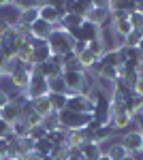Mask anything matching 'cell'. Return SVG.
<instances>
[{"instance_id":"6da1fadb","label":"cell","mask_w":143,"mask_h":160,"mask_svg":"<svg viewBox=\"0 0 143 160\" xmlns=\"http://www.w3.org/2000/svg\"><path fill=\"white\" fill-rule=\"evenodd\" d=\"M60 120V128L62 130H81V128H88L92 124V113H75V111H60L58 113Z\"/></svg>"},{"instance_id":"7a4b0ae2","label":"cell","mask_w":143,"mask_h":160,"mask_svg":"<svg viewBox=\"0 0 143 160\" xmlns=\"http://www.w3.org/2000/svg\"><path fill=\"white\" fill-rule=\"evenodd\" d=\"M47 45H49V49H51V53H56V56H64V53H71V51H73L75 41L71 38L69 32L54 28L51 37L47 38Z\"/></svg>"},{"instance_id":"3957f363","label":"cell","mask_w":143,"mask_h":160,"mask_svg":"<svg viewBox=\"0 0 143 160\" xmlns=\"http://www.w3.org/2000/svg\"><path fill=\"white\" fill-rule=\"evenodd\" d=\"M24 94L28 96V100H36V98L47 96L49 94V81L43 77V75L32 73L30 75V83H28V88H26Z\"/></svg>"},{"instance_id":"277c9868","label":"cell","mask_w":143,"mask_h":160,"mask_svg":"<svg viewBox=\"0 0 143 160\" xmlns=\"http://www.w3.org/2000/svg\"><path fill=\"white\" fill-rule=\"evenodd\" d=\"M69 34H71L73 41H79V43H85V45H88V43H92V41H96V38L100 37V28L94 26V24H90V22L85 19L79 28L71 30Z\"/></svg>"},{"instance_id":"5b68a950","label":"cell","mask_w":143,"mask_h":160,"mask_svg":"<svg viewBox=\"0 0 143 160\" xmlns=\"http://www.w3.org/2000/svg\"><path fill=\"white\" fill-rule=\"evenodd\" d=\"M66 109L75 111V113H92V111H94V100L90 98L85 92H81V94H73V96H69Z\"/></svg>"},{"instance_id":"8992f818","label":"cell","mask_w":143,"mask_h":160,"mask_svg":"<svg viewBox=\"0 0 143 160\" xmlns=\"http://www.w3.org/2000/svg\"><path fill=\"white\" fill-rule=\"evenodd\" d=\"M62 79L71 94H81V90L85 88V71H64Z\"/></svg>"},{"instance_id":"52a82bcc","label":"cell","mask_w":143,"mask_h":160,"mask_svg":"<svg viewBox=\"0 0 143 160\" xmlns=\"http://www.w3.org/2000/svg\"><path fill=\"white\" fill-rule=\"evenodd\" d=\"M141 141H143V132L139 130V128H135V130H130V132H126V135L120 139L122 148L126 149L128 154H132V152H139V149H141Z\"/></svg>"},{"instance_id":"ba28073f","label":"cell","mask_w":143,"mask_h":160,"mask_svg":"<svg viewBox=\"0 0 143 160\" xmlns=\"http://www.w3.org/2000/svg\"><path fill=\"white\" fill-rule=\"evenodd\" d=\"M51 32H54V24H49V22L41 19V17L30 26V34H32V38H36V41H47V38L51 37Z\"/></svg>"},{"instance_id":"9c48e42d","label":"cell","mask_w":143,"mask_h":160,"mask_svg":"<svg viewBox=\"0 0 143 160\" xmlns=\"http://www.w3.org/2000/svg\"><path fill=\"white\" fill-rule=\"evenodd\" d=\"M85 19H88L90 24L103 28V26L109 22V4L107 7H92V9L88 11V15H85Z\"/></svg>"},{"instance_id":"30bf717a","label":"cell","mask_w":143,"mask_h":160,"mask_svg":"<svg viewBox=\"0 0 143 160\" xmlns=\"http://www.w3.org/2000/svg\"><path fill=\"white\" fill-rule=\"evenodd\" d=\"M0 120L7 122L9 126H13L15 122H19V120H22V109H19V105L13 102V100L9 105H4V107L0 109Z\"/></svg>"},{"instance_id":"8fae6325","label":"cell","mask_w":143,"mask_h":160,"mask_svg":"<svg viewBox=\"0 0 143 160\" xmlns=\"http://www.w3.org/2000/svg\"><path fill=\"white\" fill-rule=\"evenodd\" d=\"M32 51H34V66L36 64H45V62H49V58H51V49H49L47 41H32Z\"/></svg>"},{"instance_id":"7c38bea8","label":"cell","mask_w":143,"mask_h":160,"mask_svg":"<svg viewBox=\"0 0 143 160\" xmlns=\"http://www.w3.org/2000/svg\"><path fill=\"white\" fill-rule=\"evenodd\" d=\"M30 75L26 68H19V71H15V73L9 77V81H11V86L17 90V92H26V88H28V83H30Z\"/></svg>"},{"instance_id":"4fadbf2b","label":"cell","mask_w":143,"mask_h":160,"mask_svg":"<svg viewBox=\"0 0 143 160\" xmlns=\"http://www.w3.org/2000/svg\"><path fill=\"white\" fill-rule=\"evenodd\" d=\"M38 13H41V19H45V22H49V24H54V26H58L60 19H62V15L58 13V9L51 2H43Z\"/></svg>"},{"instance_id":"5bb4252c","label":"cell","mask_w":143,"mask_h":160,"mask_svg":"<svg viewBox=\"0 0 143 160\" xmlns=\"http://www.w3.org/2000/svg\"><path fill=\"white\" fill-rule=\"evenodd\" d=\"M103 154H105V152H103V148H100L98 143L88 141V143L81 145V158H84V160H98Z\"/></svg>"},{"instance_id":"9a60e30c","label":"cell","mask_w":143,"mask_h":160,"mask_svg":"<svg viewBox=\"0 0 143 160\" xmlns=\"http://www.w3.org/2000/svg\"><path fill=\"white\" fill-rule=\"evenodd\" d=\"M130 122H132V115H128L126 111H122V113H111V122H109V126H111L113 130H120V128L130 126Z\"/></svg>"},{"instance_id":"2e32d148","label":"cell","mask_w":143,"mask_h":160,"mask_svg":"<svg viewBox=\"0 0 143 160\" xmlns=\"http://www.w3.org/2000/svg\"><path fill=\"white\" fill-rule=\"evenodd\" d=\"M38 9L41 7H28V9H24V11H19V22L24 26H32L41 17V13H38Z\"/></svg>"},{"instance_id":"e0dca14e","label":"cell","mask_w":143,"mask_h":160,"mask_svg":"<svg viewBox=\"0 0 143 160\" xmlns=\"http://www.w3.org/2000/svg\"><path fill=\"white\" fill-rule=\"evenodd\" d=\"M77 60H79V64H81V66H84V71H92V66L98 62V58H96L94 53L85 47L81 53H77Z\"/></svg>"},{"instance_id":"ac0fdd59","label":"cell","mask_w":143,"mask_h":160,"mask_svg":"<svg viewBox=\"0 0 143 160\" xmlns=\"http://www.w3.org/2000/svg\"><path fill=\"white\" fill-rule=\"evenodd\" d=\"M47 98H49V102H51V109L56 111V113L66 109V102H69V96H66V94H51V92H49Z\"/></svg>"},{"instance_id":"d6986e66","label":"cell","mask_w":143,"mask_h":160,"mask_svg":"<svg viewBox=\"0 0 143 160\" xmlns=\"http://www.w3.org/2000/svg\"><path fill=\"white\" fill-rule=\"evenodd\" d=\"M47 81H49V92H51V94H66V96H73L71 90L66 88V83H64V79H62V77L47 79Z\"/></svg>"},{"instance_id":"ffe728a7","label":"cell","mask_w":143,"mask_h":160,"mask_svg":"<svg viewBox=\"0 0 143 160\" xmlns=\"http://www.w3.org/2000/svg\"><path fill=\"white\" fill-rule=\"evenodd\" d=\"M111 135H115V130L111 128V126H98L94 132H92V143H103V141H107Z\"/></svg>"},{"instance_id":"44dd1931","label":"cell","mask_w":143,"mask_h":160,"mask_svg":"<svg viewBox=\"0 0 143 160\" xmlns=\"http://www.w3.org/2000/svg\"><path fill=\"white\" fill-rule=\"evenodd\" d=\"M32 105H34V111L41 115V118H45V115H49L51 113V102H49V98L47 96H43V98H36V100H32Z\"/></svg>"},{"instance_id":"7402d4cb","label":"cell","mask_w":143,"mask_h":160,"mask_svg":"<svg viewBox=\"0 0 143 160\" xmlns=\"http://www.w3.org/2000/svg\"><path fill=\"white\" fill-rule=\"evenodd\" d=\"M47 132H54V130H60V120H58V113L56 111H51L49 115L43 118V124H41Z\"/></svg>"},{"instance_id":"603a6c76","label":"cell","mask_w":143,"mask_h":160,"mask_svg":"<svg viewBox=\"0 0 143 160\" xmlns=\"http://www.w3.org/2000/svg\"><path fill=\"white\" fill-rule=\"evenodd\" d=\"M111 32L118 34V37H122V38H126L132 32V26H130L128 19H126V22H120V24H111Z\"/></svg>"},{"instance_id":"cb8c5ba5","label":"cell","mask_w":143,"mask_h":160,"mask_svg":"<svg viewBox=\"0 0 143 160\" xmlns=\"http://www.w3.org/2000/svg\"><path fill=\"white\" fill-rule=\"evenodd\" d=\"M105 154H107L111 160H124L126 156H128V152L122 148V143H113V145H111V148H109Z\"/></svg>"},{"instance_id":"d4e9b609","label":"cell","mask_w":143,"mask_h":160,"mask_svg":"<svg viewBox=\"0 0 143 160\" xmlns=\"http://www.w3.org/2000/svg\"><path fill=\"white\" fill-rule=\"evenodd\" d=\"M88 49L94 53L96 58H103L105 56V51H107V45H105V41H103V37H98L96 41H92V43H88Z\"/></svg>"},{"instance_id":"484cf974","label":"cell","mask_w":143,"mask_h":160,"mask_svg":"<svg viewBox=\"0 0 143 160\" xmlns=\"http://www.w3.org/2000/svg\"><path fill=\"white\" fill-rule=\"evenodd\" d=\"M51 149H54V145H51V141H49L47 137L34 143V152H36V154H41V156H45V158H49Z\"/></svg>"},{"instance_id":"4316f807","label":"cell","mask_w":143,"mask_h":160,"mask_svg":"<svg viewBox=\"0 0 143 160\" xmlns=\"http://www.w3.org/2000/svg\"><path fill=\"white\" fill-rule=\"evenodd\" d=\"M28 130H30V128H28V124H26L24 120H19V122H15V124L11 126V132L17 137V139H24V137H28Z\"/></svg>"},{"instance_id":"83f0119b","label":"cell","mask_w":143,"mask_h":160,"mask_svg":"<svg viewBox=\"0 0 143 160\" xmlns=\"http://www.w3.org/2000/svg\"><path fill=\"white\" fill-rule=\"evenodd\" d=\"M141 32L139 30H132L128 37L124 38V47H139V43H141Z\"/></svg>"},{"instance_id":"f1b7e54d","label":"cell","mask_w":143,"mask_h":160,"mask_svg":"<svg viewBox=\"0 0 143 160\" xmlns=\"http://www.w3.org/2000/svg\"><path fill=\"white\" fill-rule=\"evenodd\" d=\"M28 137L36 143V141H41V139H45V137H47V130H45L43 126H34V128H30V130H28Z\"/></svg>"},{"instance_id":"f546056e","label":"cell","mask_w":143,"mask_h":160,"mask_svg":"<svg viewBox=\"0 0 143 160\" xmlns=\"http://www.w3.org/2000/svg\"><path fill=\"white\" fill-rule=\"evenodd\" d=\"M128 22H130V26H132V30H139V32H141L143 30V15L141 13H130V15H128Z\"/></svg>"},{"instance_id":"4dcf8cb0","label":"cell","mask_w":143,"mask_h":160,"mask_svg":"<svg viewBox=\"0 0 143 160\" xmlns=\"http://www.w3.org/2000/svg\"><path fill=\"white\" fill-rule=\"evenodd\" d=\"M98 77H103V79H107V81H115L118 79V68H113V66H107V68H103V73L98 75Z\"/></svg>"},{"instance_id":"1f68e13d","label":"cell","mask_w":143,"mask_h":160,"mask_svg":"<svg viewBox=\"0 0 143 160\" xmlns=\"http://www.w3.org/2000/svg\"><path fill=\"white\" fill-rule=\"evenodd\" d=\"M24 122L28 124V128H34V126H41V124H43V118H41V115L34 111V113H30V115L26 118Z\"/></svg>"},{"instance_id":"d6a6232c","label":"cell","mask_w":143,"mask_h":160,"mask_svg":"<svg viewBox=\"0 0 143 160\" xmlns=\"http://www.w3.org/2000/svg\"><path fill=\"white\" fill-rule=\"evenodd\" d=\"M132 92H135V96H137V98H143V77H141V75H139V77H137V81L132 83Z\"/></svg>"},{"instance_id":"836d02e7","label":"cell","mask_w":143,"mask_h":160,"mask_svg":"<svg viewBox=\"0 0 143 160\" xmlns=\"http://www.w3.org/2000/svg\"><path fill=\"white\" fill-rule=\"evenodd\" d=\"M9 132H11V126H9L7 122H2V120H0V139H4Z\"/></svg>"},{"instance_id":"e575fe53","label":"cell","mask_w":143,"mask_h":160,"mask_svg":"<svg viewBox=\"0 0 143 160\" xmlns=\"http://www.w3.org/2000/svg\"><path fill=\"white\" fill-rule=\"evenodd\" d=\"M9 28H11V24L7 22V19H0V37L4 38V34L9 32Z\"/></svg>"},{"instance_id":"d590c367","label":"cell","mask_w":143,"mask_h":160,"mask_svg":"<svg viewBox=\"0 0 143 160\" xmlns=\"http://www.w3.org/2000/svg\"><path fill=\"white\" fill-rule=\"evenodd\" d=\"M11 102V98H9V94L4 92V90H0V109L4 107V105H9Z\"/></svg>"},{"instance_id":"8d00e7d4","label":"cell","mask_w":143,"mask_h":160,"mask_svg":"<svg viewBox=\"0 0 143 160\" xmlns=\"http://www.w3.org/2000/svg\"><path fill=\"white\" fill-rule=\"evenodd\" d=\"M130 156H132L135 160H143V152H141V149H139V152H132Z\"/></svg>"},{"instance_id":"74e56055","label":"cell","mask_w":143,"mask_h":160,"mask_svg":"<svg viewBox=\"0 0 143 160\" xmlns=\"http://www.w3.org/2000/svg\"><path fill=\"white\" fill-rule=\"evenodd\" d=\"M137 13H141V15H143V0H141V2H137Z\"/></svg>"},{"instance_id":"f35d334b","label":"cell","mask_w":143,"mask_h":160,"mask_svg":"<svg viewBox=\"0 0 143 160\" xmlns=\"http://www.w3.org/2000/svg\"><path fill=\"white\" fill-rule=\"evenodd\" d=\"M98 160H111V158H109L107 154H103V156H100V158H98Z\"/></svg>"},{"instance_id":"ab89813d","label":"cell","mask_w":143,"mask_h":160,"mask_svg":"<svg viewBox=\"0 0 143 160\" xmlns=\"http://www.w3.org/2000/svg\"><path fill=\"white\" fill-rule=\"evenodd\" d=\"M139 51L143 53V38H141V43H139Z\"/></svg>"},{"instance_id":"60d3db41","label":"cell","mask_w":143,"mask_h":160,"mask_svg":"<svg viewBox=\"0 0 143 160\" xmlns=\"http://www.w3.org/2000/svg\"><path fill=\"white\" fill-rule=\"evenodd\" d=\"M124 160H135V158H132V156H130V154H128V156H126V158H124Z\"/></svg>"},{"instance_id":"b9f144b4","label":"cell","mask_w":143,"mask_h":160,"mask_svg":"<svg viewBox=\"0 0 143 160\" xmlns=\"http://www.w3.org/2000/svg\"><path fill=\"white\" fill-rule=\"evenodd\" d=\"M4 160H19V158H4Z\"/></svg>"},{"instance_id":"7bdbcfd3","label":"cell","mask_w":143,"mask_h":160,"mask_svg":"<svg viewBox=\"0 0 143 160\" xmlns=\"http://www.w3.org/2000/svg\"><path fill=\"white\" fill-rule=\"evenodd\" d=\"M141 152H143V141H141Z\"/></svg>"},{"instance_id":"ee69618b","label":"cell","mask_w":143,"mask_h":160,"mask_svg":"<svg viewBox=\"0 0 143 160\" xmlns=\"http://www.w3.org/2000/svg\"><path fill=\"white\" fill-rule=\"evenodd\" d=\"M0 79H2V71H0Z\"/></svg>"},{"instance_id":"f6af8a7d","label":"cell","mask_w":143,"mask_h":160,"mask_svg":"<svg viewBox=\"0 0 143 160\" xmlns=\"http://www.w3.org/2000/svg\"><path fill=\"white\" fill-rule=\"evenodd\" d=\"M0 143H2V139H0Z\"/></svg>"},{"instance_id":"bcb514c9","label":"cell","mask_w":143,"mask_h":160,"mask_svg":"<svg viewBox=\"0 0 143 160\" xmlns=\"http://www.w3.org/2000/svg\"><path fill=\"white\" fill-rule=\"evenodd\" d=\"M141 113H143V111H141Z\"/></svg>"}]
</instances>
